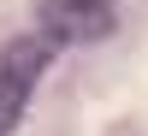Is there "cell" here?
<instances>
[{
	"mask_svg": "<svg viewBox=\"0 0 148 136\" xmlns=\"http://www.w3.org/2000/svg\"><path fill=\"white\" fill-rule=\"evenodd\" d=\"M119 24V0H42V36L53 42H101Z\"/></svg>",
	"mask_w": 148,
	"mask_h": 136,
	"instance_id": "2",
	"label": "cell"
},
{
	"mask_svg": "<svg viewBox=\"0 0 148 136\" xmlns=\"http://www.w3.org/2000/svg\"><path fill=\"white\" fill-rule=\"evenodd\" d=\"M53 36H18V42L0 53V136H6L12 124L24 118V107H30V95H36V77L47 71V59H53Z\"/></svg>",
	"mask_w": 148,
	"mask_h": 136,
	"instance_id": "1",
	"label": "cell"
}]
</instances>
